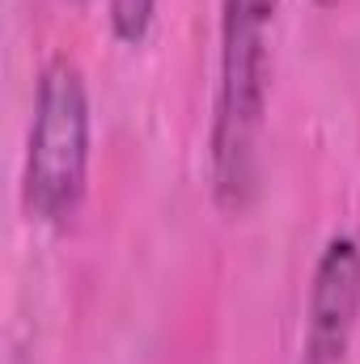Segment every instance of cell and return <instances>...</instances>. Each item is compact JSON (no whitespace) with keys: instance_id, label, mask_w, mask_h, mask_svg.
Masks as SVG:
<instances>
[{"instance_id":"7a4b0ae2","label":"cell","mask_w":360,"mask_h":364,"mask_svg":"<svg viewBox=\"0 0 360 364\" xmlns=\"http://www.w3.org/2000/svg\"><path fill=\"white\" fill-rule=\"evenodd\" d=\"M90 182V93L68 55L47 60L26 144L21 203L43 225H68Z\"/></svg>"},{"instance_id":"277c9868","label":"cell","mask_w":360,"mask_h":364,"mask_svg":"<svg viewBox=\"0 0 360 364\" xmlns=\"http://www.w3.org/2000/svg\"><path fill=\"white\" fill-rule=\"evenodd\" d=\"M153 13H157V0H110V30H115V38L127 43V47H140L149 38Z\"/></svg>"},{"instance_id":"6da1fadb","label":"cell","mask_w":360,"mask_h":364,"mask_svg":"<svg viewBox=\"0 0 360 364\" xmlns=\"http://www.w3.org/2000/svg\"><path fill=\"white\" fill-rule=\"evenodd\" d=\"M275 17L221 9V81L212 114V195L238 216L255 199L268 114V26Z\"/></svg>"},{"instance_id":"3957f363","label":"cell","mask_w":360,"mask_h":364,"mask_svg":"<svg viewBox=\"0 0 360 364\" xmlns=\"http://www.w3.org/2000/svg\"><path fill=\"white\" fill-rule=\"evenodd\" d=\"M360 322V246L352 237H331L318 255L309 301H305V343L301 364H344Z\"/></svg>"}]
</instances>
